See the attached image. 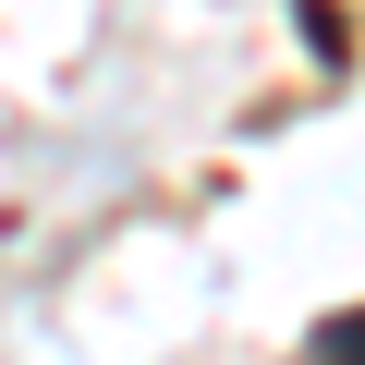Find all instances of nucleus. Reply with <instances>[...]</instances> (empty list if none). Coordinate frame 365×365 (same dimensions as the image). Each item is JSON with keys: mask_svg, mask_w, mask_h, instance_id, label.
Listing matches in <instances>:
<instances>
[{"mask_svg": "<svg viewBox=\"0 0 365 365\" xmlns=\"http://www.w3.org/2000/svg\"><path fill=\"white\" fill-rule=\"evenodd\" d=\"M304 365H365V304L317 317V329H304Z\"/></svg>", "mask_w": 365, "mask_h": 365, "instance_id": "f257e3e1", "label": "nucleus"}]
</instances>
